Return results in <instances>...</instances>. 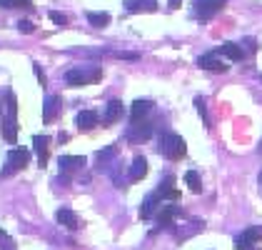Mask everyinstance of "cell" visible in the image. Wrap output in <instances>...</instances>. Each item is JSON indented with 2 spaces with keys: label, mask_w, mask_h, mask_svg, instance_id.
Listing matches in <instances>:
<instances>
[{
  "label": "cell",
  "mask_w": 262,
  "mask_h": 250,
  "mask_svg": "<svg viewBox=\"0 0 262 250\" xmlns=\"http://www.w3.org/2000/svg\"><path fill=\"white\" fill-rule=\"evenodd\" d=\"M160 153L167 160H180V158H185V153H187V145H185V140H182L178 133H165L160 138Z\"/></svg>",
  "instance_id": "6da1fadb"
},
{
  "label": "cell",
  "mask_w": 262,
  "mask_h": 250,
  "mask_svg": "<svg viewBox=\"0 0 262 250\" xmlns=\"http://www.w3.org/2000/svg\"><path fill=\"white\" fill-rule=\"evenodd\" d=\"M100 68L95 65H82V68H73L65 73V83L73 85V88H80V85H88L93 80H100Z\"/></svg>",
  "instance_id": "7a4b0ae2"
},
{
  "label": "cell",
  "mask_w": 262,
  "mask_h": 250,
  "mask_svg": "<svg viewBox=\"0 0 262 250\" xmlns=\"http://www.w3.org/2000/svg\"><path fill=\"white\" fill-rule=\"evenodd\" d=\"M30 163V150H25V148H15V150H10L8 153V163L3 168V178H8V175H13L15 170H23V168Z\"/></svg>",
  "instance_id": "3957f363"
},
{
  "label": "cell",
  "mask_w": 262,
  "mask_h": 250,
  "mask_svg": "<svg viewBox=\"0 0 262 250\" xmlns=\"http://www.w3.org/2000/svg\"><path fill=\"white\" fill-rule=\"evenodd\" d=\"M225 3H227V0H195V15H198L200 20H207V18H212L215 13H220L222 8H225Z\"/></svg>",
  "instance_id": "277c9868"
},
{
  "label": "cell",
  "mask_w": 262,
  "mask_h": 250,
  "mask_svg": "<svg viewBox=\"0 0 262 250\" xmlns=\"http://www.w3.org/2000/svg\"><path fill=\"white\" fill-rule=\"evenodd\" d=\"M262 240V230L260 228H247L245 233H240L235 238V248L237 250H255V245Z\"/></svg>",
  "instance_id": "5b68a950"
},
{
  "label": "cell",
  "mask_w": 262,
  "mask_h": 250,
  "mask_svg": "<svg viewBox=\"0 0 262 250\" xmlns=\"http://www.w3.org/2000/svg\"><path fill=\"white\" fill-rule=\"evenodd\" d=\"M150 135H152V125L147 123V120H138V123H133L130 133H127V138H130V140H138V143L147 140Z\"/></svg>",
  "instance_id": "8992f818"
},
{
  "label": "cell",
  "mask_w": 262,
  "mask_h": 250,
  "mask_svg": "<svg viewBox=\"0 0 262 250\" xmlns=\"http://www.w3.org/2000/svg\"><path fill=\"white\" fill-rule=\"evenodd\" d=\"M58 165H60V170L68 175V173L80 170V168L85 165V158H82V155H60V158H58Z\"/></svg>",
  "instance_id": "52a82bcc"
},
{
  "label": "cell",
  "mask_w": 262,
  "mask_h": 250,
  "mask_svg": "<svg viewBox=\"0 0 262 250\" xmlns=\"http://www.w3.org/2000/svg\"><path fill=\"white\" fill-rule=\"evenodd\" d=\"M127 13H155L158 10V0H130L125 3Z\"/></svg>",
  "instance_id": "ba28073f"
},
{
  "label": "cell",
  "mask_w": 262,
  "mask_h": 250,
  "mask_svg": "<svg viewBox=\"0 0 262 250\" xmlns=\"http://www.w3.org/2000/svg\"><path fill=\"white\" fill-rule=\"evenodd\" d=\"M58 113H60V98H58V95L45 98V105H42V120H45V123H53Z\"/></svg>",
  "instance_id": "9c48e42d"
},
{
  "label": "cell",
  "mask_w": 262,
  "mask_h": 250,
  "mask_svg": "<svg viewBox=\"0 0 262 250\" xmlns=\"http://www.w3.org/2000/svg\"><path fill=\"white\" fill-rule=\"evenodd\" d=\"M198 65L200 68H205V70H212V73H225L227 70V65L215 55V53H210V55H202L200 60H198Z\"/></svg>",
  "instance_id": "30bf717a"
},
{
  "label": "cell",
  "mask_w": 262,
  "mask_h": 250,
  "mask_svg": "<svg viewBox=\"0 0 262 250\" xmlns=\"http://www.w3.org/2000/svg\"><path fill=\"white\" fill-rule=\"evenodd\" d=\"M55 218H58V223H60V225H65V228H70V230L80 228V220H78V215H75V213H73L70 208H60L58 213H55Z\"/></svg>",
  "instance_id": "8fae6325"
},
{
  "label": "cell",
  "mask_w": 262,
  "mask_h": 250,
  "mask_svg": "<svg viewBox=\"0 0 262 250\" xmlns=\"http://www.w3.org/2000/svg\"><path fill=\"white\" fill-rule=\"evenodd\" d=\"M48 143H50L48 135H35V138H33V145H35V153H38V163H40V168L48 165Z\"/></svg>",
  "instance_id": "7c38bea8"
},
{
  "label": "cell",
  "mask_w": 262,
  "mask_h": 250,
  "mask_svg": "<svg viewBox=\"0 0 262 250\" xmlns=\"http://www.w3.org/2000/svg\"><path fill=\"white\" fill-rule=\"evenodd\" d=\"M75 123H78L80 130H90V128L98 125V113H95V110H80L78 118H75Z\"/></svg>",
  "instance_id": "4fadbf2b"
},
{
  "label": "cell",
  "mask_w": 262,
  "mask_h": 250,
  "mask_svg": "<svg viewBox=\"0 0 262 250\" xmlns=\"http://www.w3.org/2000/svg\"><path fill=\"white\" fill-rule=\"evenodd\" d=\"M150 110H152V103H150V100H135V103H133V110H130V115H133V123L145 120Z\"/></svg>",
  "instance_id": "5bb4252c"
},
{
  "label": "cell",
  "mask_w": 262,
  "mask_h": 250,
  "mask_svg": "<svg viewBox=\"0 0 262 250\" xmlns=\"http://www.w3.org/2000/svg\"><path fill=\"white\" fill-rule=\"evenodd\" d=\"M147 175V160L142 158V155H138L135 160H133V165H130V178L133 180H142Z\"/></svg>",
  "instance_id": "9a60e30c"
},
{
  "label": "cell",
  "mask_w": 262,
  "mask_h": 250,
  "mask_svg": "<svg viewBox=\"0 0 262 250\" xmlns=\"http://www.w3.org/2000/svg\"><path fill=\"white\" fill-rule=\"evenodd\" d=\"M120 118H122V103L120 100H110L107 110H105V123L113 125L115 120H120Z\"/></svg>",
  "instance_id": "2e32d148"
},
{
  "label": "cell",
  "mask_w": 262,
  "mask_h": 250,
  "mask_svg": "<svg viewBox=\"0 0 262 250\" xmlns=\"http://www.w3.org/2000/svg\"><path fill=\"white\" fill-rule=\"evenodd\" d=\"M220 55L230 58V60H242L245 58V53H242V48L237 43H225V45H220Z\"/></svg>",
  "instance_id": "e0dca14e"
},
{
  "label": "cell",
  "mask_w": 262,
  "mask_h": 250,
  "mask_svg": "<svg viewBox=\"0 0 262 250\" xmlns=\"http://www.w3.org/2000/svg\"><path fill=\"white\" fill-rule=\"evenodd\" d=\"M3 138H5L8 143L15 145V140H18V125H15V118H5V120H3Z\"/></svg>",
  "instance_id": "ac0fdd59"
},
{
  "label": "cell",
  "mask_w": 262,
  "mask_h": 250,
  "mask_svg": "<svg viewBox=\"0 0 262 250\" xmlns=\"http://www.w3.org/2000/svg\"><path fill=\"white\" fill-rule=\"evenodd\" d=\"M172 183H175L172 178H165V180H162V185L158 187V195H160V200H162V198H167V200H178V198H180V193L172 187Z\"/></svg>",
  "instance_id": "d6986e66"
},
{
  "label": "cell",
  "mask_w": 262,
  "mask_h": 250,
  "mask_svg": "<svg viewBox=\"0 0 262 250\" xmlns=\"http://www.w3.org/2000/svg\"><path fill=\"white\" fill-rule=\"evenodd\" d=\"M115 155H118V148L107 145V148H102V150H98V153H95V163H98L100 168H105L110 160H113V158H115Z\"/></svg>",
  "instance_id": "ffe728a7"
},
{
  "label": "cell",
  "mask_w": 262,
  "mask_h": 250,
  "mask_svg": "<svg viewBox=\"0 0 262 250\" xmlns=\"http://www.w3.org/2000/svg\"><path fill=\"white\" fill-rule=\"evenodd\" d=\"M158 203H160V195H158V193H155V195H150V198H145L142 210H140V218H150V215H152V210H158Z\"/></svg>",
  "instance_id": "44dd1931"
},
{
  "label": "cell",
  "mask_w": 262,
  "mask_h": 250,
  "mask_svg": "<svg viewBox=\"0 0 262 250\" xmlns=\"http://www.w3.org/2000/svg\"><path fill=\"white\" fill-rule=\"evenodd\" d=\"M185 183H187V187H190L192 193H202V180L195 170H187V173H185Z\"/></svg>",
  "instance_id": "7402d4cb"
},
{
  "label": "cell",
  "mask_w": 262,
  "mask_h": 250,
  "mask_svg": "<svg viewBox=\"0 0 262 250\" xmlns=\"http://www.w3.org/2000/svg\"><path fill=\"white\" fill-rule=\"evenodd\" d=\"M175 215H180V210L175 208V205H167V208H162L160 213H158V220H160L162 225H170Z\"/></svg>",
  "instance_id": "603a6c76"
},
{
  "label": "cell",
  "mask_w": 262,
  "mask_h": 250,
  "mask_svg": "<svg viewBox=\"0 0 262 250\" xmlns=\"http://www.w3.org/2000/svg\"><path fill=\"white\" fill-rule=\"evenodd\" d=\"M88 20L95 28H105V25H110V15L107 13H88Z\"/></svg>",
  "instance_id": "cb8c5ba5"
},
{
  "label": "cell",
  "mask_w": 262,
  "mask_h": 250,
  "mask_svg": "<svg viewBox=\"0 0 262 250\" xmlns=\"http://www.w3.org/2000/svg\"><path fill=\"white\" fill-rule=\"evenodd\" d=\"M5 108H8V118H15V113H18V100H15V93H13V90L5 93Z\"/></svg>",
  "instance_id": "d4e9b609"
},
{
  "label": "cell",
  "mask_w": 262,
  "mask_h": 250,
  "mask_svg": "<svg viewBox=\"0 0 262 250\" xmlns=\"http://www.w3.org/2000/svg\"><path fill=\"white\" fill-rule=\"evenodd\" d=\"M3 8H33L30 0H0Z\"/></svg>",
  "instance_id": "484cf974"
},
{
  "label": "cell",
  "mask_w": 262,
  "mask_h": 250,
  "mask_svg": "<svg viewBox=\"0 0 262 250\" xmlns=\"http://www.w3.org/2000/svg\"><path fill=\"white\" fill-rule=\"evenodd\" d=\"M195 108H198V113H200V118H202V123L210 128V118H207V110H205V100H202L200 95L195 98Z\"/></svg>",
  "instance_id": "4316f807"
},
{
  "label": "cell",
  "mask_w": 262,
  "mask_h": 250,
  "mask_svg": "<svg viewBox=\"0 0 262 250\" xmlns=\"http://www.w3.org/2000/svg\"><path fill=\"white\" fill-rule=\"evenodd\" d=\"M50 20L55 23V25H60V28H65V25H68V18H65L62 13H55V10L50 13Z\"/></svg>",
  "instance_id": "83f0119b"
},
{
  "label": "cell",
  "mask_w": 262,
  "mask_h": 250,
  "mask_svg": "<svg viewBox=\"0 0 262 250\" xmlns=\"http://www.w3.org/2000/svg\"><path fill=\"white\" fill-rule=\"evenodd\" d=\"M18 30H20V33H33V30H35V25H33L30 20H20L18 23Z\"/></svg>",
  "instance_id": "f1b7e54d"
},
{
  "label": "cell",
  "mask_w": 262,
  "mask_h": 250,
  "mask_svg": "<svg viewBox=\"0 0 262 250\" xmlns=\"http://www.w3.org/2000/svg\"><path fill=\"white\" fill-rule=\"evenodd\" d=\"M115 55H118V58H125V60H138V58H140L138 53H115Z\"/></svg>",
  "instance_id": "f546056e"
},
{
  "label": "cell",
  "mask_w": 262,
  "mask_h": 250,
  "mask_svg": "<svg viewBox=\"0 0 262 250\" xmlns=\"http://www.w3.org/2000/svg\"><path fill=\"white\" fill-rule=\"evenodd\" d=\"M33 70H35V78L40 80V85H45V73L40 70V65H33Z\"/></svg>",
  "instance_id": "4dcf8cb0"
},
{
  "label": "cell",
  "mask_w": 262,
  "mask_h": 250,
  "mask_svg": "<svg viewBox=\"0 0 262 250\" xmlns=\"http://www.w3.org/2000/svg\"><path fill=\"white\" fill-rule=\"evenodd\" d=\"M170 8H180V0H170Z\"/></svg>",
  "instance_id": "1f68e13d"
},
{
  "label": "cell",
  "mask_w": 262,
  "mask_h": 250,
  "mask_svg": "<svg viewBox=\"0 0 262 250\" xmlns=\"http://www.w3.org/2000/svg\"><path fill=\"white\" fill-rule=\"evenodd\" d=\"M3 235H5V233H3V230H0V238H3Z\"/></svg>",
  "instance_id": "d6a6232c"
},
{
  "label": "cell",
  "mask_w": 262,
  "mask_h": 250,
  "mask_svg": "<svg viewBox=\"0 0 262 250\" xmlns=\"http://www.w3.org/2000/svg\"><path fill=\"white\" fill-rule=\"evenodd\" d=\"M0 113H3V103H0Z\"/></svg>",
  "instance_id": "836d02e7"
},
{
  "label": "cell",
  "mask_w": 262,
  "mask_h": 250,
  "mask_svg": "<svg viewBox=\"0 0 262 250\" xmlns=\"http://www.w3.org/2000/svg\"><path fill=\"white\" fill-rule=\"evenodd\" d=\"M260 183H262V173H260Z\"/></svg>",
  "instance_id": "e575fe53"
}]
</instances>
